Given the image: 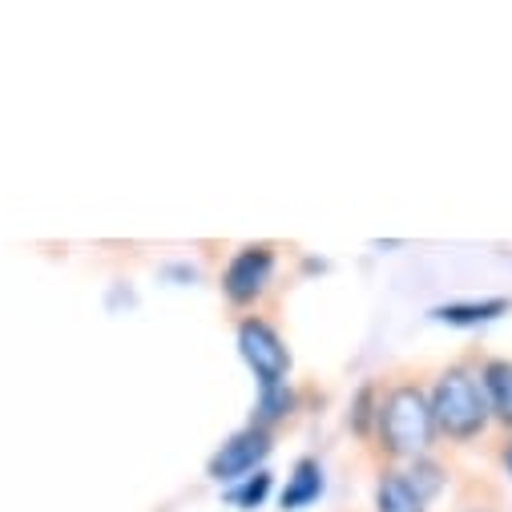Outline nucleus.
I'll return each mask as SVG.
<instances>
[{
	"label": "nucleus",
	"mask_w": 512,
	"mask_h": 512,
	"mask_svg": "<svg viewBox=\"0 0 512 512\" xmlns=\"http://www.w3.org/2000/svg\"><path fill=\"white\" fill-rule=\"evenodd\" d=\"M432 420H436V432L452 436V440H472L488 428L492 420V408H488V396H484V383L468 371V367H448L436 388H432Z\"/></svg>",
	"instance_id": "nucleus-1"
},
{
	"label": "nucleus",
	"mask_w": 512,
	"mask_h": 512,
	"mask_svg": "<svg viewBox=\"0 0 512 512\" xmlns=\"http://www.w3.org/2000/svg\"><path fill=\"white\" fill-rule=\"evenodd\" d=\"M436 436L432 404L420 388H396L388 400L379 404V440L396 456H424V448Z\"/></svg>",
	"instance_id": "nucleus-2"
},
{
	"label": "nucleus",
	"mask_w": 512,
	"mask_h": 512,
	"mask_svg": "<svg viewBox=\"0 0 512 512\" xmlns=\"http://www.w3.org/2000/svg\"><path fill=\"white\" fill-rule=\"evenodd\" d=\"M238 351L246 359V367L259 379V388L271 392V388H283V379L291 371V355L283 347V339L275 335V327H267L263 319H246L238 327Z\"/></svg>",
	"instance_id": "nucleus-3"
},
{
	"label": "nucleus",
	"mask_w": 512,
	"mask_h": 512,
	"mask_svg": "<svg viewBox=\"0 0 512 512\" xmlns=\"http://www.w3.org/2000/svg\"><path fill=\"white\" fill-rule=\"evenodd\" d=\"M271 456V436L263 428H246L230 436L214 456H210V476L222 484L246 480L250 472H263V460Z\"/></svg>",
	"instance_id": "nucleus-4"
},
{
	"label": "nucleus",
	"mask_w": 512,
	"mask_h": 512,
	"mask_svg": "<svg viewBox=\"0 0 512 512\" xmlns=\"http://www.w3.org/2000/svg\"><path fill=\"white\" fill-rule=\"evenodd\" d=\"M271 271H275V254L267 246H242L226 275H222V291L234 299V303H250V299H259L271 283Z\"/></svg>",
	"instance_id": "nucleus-5"
},
{
	"label": "nucleus",
	"mask_w": 512,
	"mask_h": 512,
	"mask_svg": "<svg viewBox=\"0 0 512 512\" xmlns=\"http://www.w3.org/2000/svg\"><path fill=\"white\" fill-rule=\"evenodd\" d=\"M480 383H484L492 416L512 428V359H488L480 371Z\"/></svg>",
	"instance_id": "nucleus-6"
},
{
	"label": "nucleus",
	"mask_w": 512,
	"mask_h": 512,
	"mask_svg": "<svg viewBox=\"0 0 512 512\" xmlns=\"http://www.w3.org/2000/svg\"><path fill=\"white\" fill-rule=\"evenodd\" d=\"M508 311V299H472V303H444L432 311L436 323H448V327H480V323H492Z\"/></svg>",
	"instance_id": "nucleus-7"
},
{
	"label": "nucleus",
	"mask_w": 512,
	"mask_h": 512,
	"mask_svg": "<svg viewBox=\"0 0 512 512\" xmlns=\"http://www.w3.org/2000/svg\"><path fill=\"white\" fill-rule=\"evenodd\" d=\"M375 512H424V500L404 472H388L375 488Z\"/></svg>",
	"instance_id": "nucleus-8"
},
{
	"label": "nucleus",
	"mask_w": 512,
	"mask_h": 512,
	"mask_svg": "<svg viewBox=\"0 0 512 512\" xmlns=\"http://www.w3.org/2000/svg\"><path fill=\"white\" fill-rule=\"evenodd\" d=\"M319 492H323V472H319V464H315V460H299L295 472H291V480H287V488H283V508H287V512H291V508H307L311 500H319Z\"/></svg>",
	"instance_id": "nucleus-9"
},
{
	"label": "nucleus",
	"mask_w": 512,
	"mask_h": 512,
	"mask_svg": "<svg viewBox=\"0 0 512 512\" xmlns=\"http://www.w3.org/2000/svg\"><path fill=\"white\" fill-rule=\"evenodd\" d=\"M267 496H271V472H254V476L238 480V484L226 492V500H230L234 508H259Z\"/></svg>",
	"instance_id": "nucleus-10"
},
{
	"label": "nucleus",
	"mask_w": 512,
	"mask_h": 512,
	"mask_svg": "<svg viewBox=\"0 0 512 512\" xmlns=\"http://www.w3.org/2000/svg\"><path fill=\"white\" fill-rule=\"evenodd\" d=\"M408 484H412V488H416V496L428 504V496H436V492L444 488V476H440V468H436L432 460H424V456H420V460L412 464V472H408Z\"/></svg>",
	"instance_id": "nucleus-11"
},
{
	"label": "nucleus",
	"mask_w": 512,
	"mask_h": 512,
	"mask_svg": "<svg viewBox=\"0 0 512 512\" xmlns=\"http://www.w3.org/2000/svg\"><path fill=\"white\" fill-rule=\"evenodd\" d=\"M287 408H291V392H287V388H271V392H263V404H259L263 420H279Z\"/></svg>",
	"instance_id": "nucleus-12"
},
{
	"label": "nucleus",
	"mask_w": 512,
	"mask_h": 512,
	"mask_svg": "<svg viewBox=\"0 0 512 512\" xmlns=\"http://www.w3.org/2000/svg\"><path fill=\"white\" fill-rule=\"evenodd\" d=\"M504 468H508V476H512V444L504 448Z\"/></svg>",
	"instance_id": "nucleus-13"
}]
</instances>
